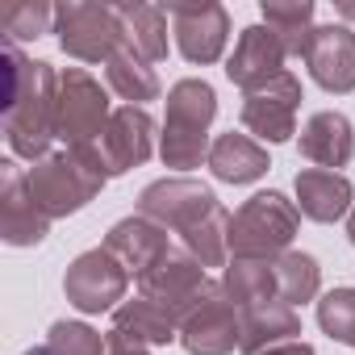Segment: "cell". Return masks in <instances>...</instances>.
<instances>
[{"mask_svg": "<svg viewBox=\"0 0 355 355\" xmlns=\"http://www.w3.org/2000/svg\"><path fill=\"white\" fill-rule=\"evenodd\" d=\"M109 355H150L142 343H134V338H125V334H117V330H109Z\"/></svg>", "mask_w": 355, "mask_h": 355, "instance_id": "f546056e", "label": "cell"}, {"mask_svg": "<svg viewBox=\"0 0 355 355\" xmlns=\"http://www.w3.org/2000/svg\"><path fill=\"white\" fill-rule=\"evenodd\" d=\"M263 355H313V347L297 338V343H280V347H268Z\"/></svg>", "mask_w": 355, "mask_h": 355, "instance_id": "4dcf8cb0", "label": "cell"}, {"mask_svg": "<svg viewBox=\"0 0 355 355\" xmlns=\"http://www.w3.org/2000/svg\"><path fill=\"white\" fill-rule=\"evenodd\" d=\"M51 234V218L34 205L26 171L5 159L0 163V239L9 247H38Z\"/></svg>", "mask_w": 355, "mask_h": 355, "instance_id": "4fadbf2b", "label": "cell"}, {"mask_svg": "<svg viewBox=\"0 0 355 355\" xmlns=\"http://www.w3.org/2000/svg\"><path fill=\"white\" fill-rule=\"evenodd\" d=\"M180 326L184 318L180 313H171L167 305L150 301V297H134V301H121L113 309V330L142 343V347H167L180 338Z\"/></svg>", "mask_w": 355, "mask_h": 355, "instance_id": "ffe728a7", "label": "cell"}, {"mask_svg": "<svg viewBox=\"0 0 355 355\" xmlns=\"http://www.w3.org/2000/svg\"><path fill=\"white\" fill-rule=\"evenodd\" d=\"M171 17V34H175V46L189 63H218L226 42H230V13L214 0H201V5H171L167 9Z\"/></svg>", "mask_w": 355, "mask_h": 355, "instance_id": "8fae6325", "label": "cell"}, {"mask_svg": "<svg viewBox=\"0 0 355 355\" xmlns=\"http://www.w3.org/2000/svg\"><path fill=\"white\" fill-rule=\"evenodd\" d=\"M92 150H96L105 175H125V171L142 167L155 155V117L138 105L113 109V117H109V125Z\"/></svg>", "mask_w": 355, "mask_h": 355, "instance_id": "9c48e42d", "label": "cell"}, {"mask_svg": "<svg viewBox=\"0 0 355 355\" xmlns=\"http://www.w3.org/2000/svg\"><path fill=\"white\" fill-rule=\"evenodd\" d=\"M51 26H55V9L42 5V0H13V5L0 9V34L13 46L51 34Z\"/></svg>", "mask_w": 355, "mask_h": 355, "instance_id": "4316f807", "label": "cell"}, {"mask_svg": "<svg viewBox=\"0 0 355 355\" xmlns=\"http://www.w3.org/2000/svg\"><path fill=\"white\" fill-rule=\"evenodd\" d=\"M105 80H109V88H113L125 105H138V109L159 96V76H155V67L142 63V59H134L130 51H117V55L105 63Z\"/></svg>", "mask_w": 355, "mask_h": 355, "instance_id": "d4e9b609", "label": "cell"}, {"mask_svg": "<svg viewBox=\"0 0 355 355\" xmlns=\"http://www.w3.org/2000/svg\"><path fill=\"white\" fill-rule=\"evenodd\" d=\"M21 355H55V351H51V347L42 343V347H30V351H21Z\"/></svg>", "mask_w": 355, "mask_h": 355, "instance_id": "d6a6232c", "label": "cell"}, {"mask_svg": "<svg viewBox=\"0 0 355 355\" xmlns=\"http://www.w3.org/2000/svg\"><path fill=\"white\" fill-rule=\"evenodd\" d=\"M214 209H222V201L214 197V189L201 184V180H189V175L155 180V184H146L138 193V214L150 218V222H159L171 234H180V239L189 230H197Z\"/></svg>", "mask_w": 355, "mask_h": 355, "instance_id": "52a82bcc", "label": "cell"}, {"mask_svg": "<svg viewBox=\"0 0 355 355\" xmlns=\"http://www.w3.org/2000/svg\"><path fill=\"white\" fill-rule=\"evenodd\" d=\"M347 239H351V247H355V205H351V214H347Z\"/></svg>", "mask_w": 355, "mask_h": 355, "instance_id": "1f68e13d", "label": "cell"}, {"mask_svg": "<svg viewBox=\"0 0 355 355\" xmlns=\"http://www.w3.org/2000/svg\"><path fill=\"white\" fill-rule=\"evenodd\" d=\"M305 67L326 92H355V30L347 26H313L305 42Z\"/></svg>", "mask_w": 355, "mask_h": 355, "instance_id": "5bb4252c", "label": "cell"}, {"mask_svg": "<svg viewBox=\"0 0 355 355\" xmlns=\"http://www.w3.org/2000/svg\"><path fill=\"white\" fill-rule=\"evenodd\" d=\"M55 34H59V46L71 59H80V63H109L121 51L117 5H88V0L55 5Z\"/></svg>", "mask_w": 355, "mask_h": 355, "instance_id": "5b68a950", "label": "cell"}, {"mask_svg": "<svg viewBox=\"0 0 355 355\" xmlns=\"http://www.w3.org/2000/svg\"><path fill=\"white\" fill-rule=\"evenodd\" d=\"M263 26L284 42L288 55H305V42L313 34V5L309 0H288V5H280V0H263Z\"/></svg>", "mask_w": 355, "mask_h": 355, "instance_id": "484cf974", "label": "cell"}, {"mask_svg": "<svg viewBox=\"0 0 355 355\" xmlns=\"http://www.w3.org/2000/svg\"><path fill=\"white\" fill-rule=\"evenodd\" d=\"M272 268H276V297L284 305L297 309L322 293V268L309 251H284L272 259Z\"/></svg>", "mask_w": 355, "mask_h": 355, "instance_id": "cb8c5ba5", "label": "cell"}, {"mask_svg": "<svg viewBox=\"0 0 355 355\" xmlns=\"http://www.w3.org/2000/svg\"><path fill=\"white\" fill-rule=\"evenodd\" d=\"M117 21H121V51H130L150 67L167 59V9L134 0V5H117Z\"/></svg>", "mask_w": 355, "mask_h": 355, "instance_id": "7402d4cb", "label": "cell"}, {"mask_svg": "<svg viewBox=\"0 0 355 355\" xmlns=\"http://www.w3.org/2000/svg\"><path fill=\"white\" fill-rule=\"evenodd\" d=\"M105 251H109L130 276H146V272H150L159 259H167L175 247H171V239H167V230H163L159 222L134 214V218H121V222L105 234Z\"/></svg>", "mask_w": 355, "mask_h": 355, "instance_id": "2e32d148", "label": "cell"}, {"mask_svg": "<svg viewBox=\"0 0 355 355\" xmlns=\"http://www.w3.org/2000/svg\"><path fill=\"white\" fill-rule=\"evenodd\" d=\"M297 226H301V209L284 193L276 189L255 193L230 218V251L234 259H276L293 247Z\"/></svg>", "mask_w": 355, "mask_h": 355, "instance_id": "277c9868", "label": "cell"}, {"mask_svg": "<svg viewBox=\"0 0 355 355\" xmlns=\"http://www.w3.org/2000/svg\"><path fill=\"white\" fill-rule=\"evenodd\" d=\"M338 17H347V21H351V17H355V5H338Z\"/></svg>", "mask_w": 355, "mask_h": 355, "instance_id": "836d02e7", "label": "cell"}, {"mask_svg": "<svg viewBox=\"0 0 355 355\" xmlns=\"http://www.w3.org/2000/svg\"><path fill=\"white\" fill-rule=\"evenodd\" d=\"M46 347L55 355H109V338H101L88 322H55Z\"/></svg>", "mask_w": 355, "mask_h": 355, "instance_id": "f1b7e54d", "label": "cell"}, {"mask_svg": "<svg viewBox=\"0 0 355 355\" xmlns=\"http://www.w3.org/2000/svg\"><path fill=\"white\" fill-rule=\"evenodd\" d=\"M293 189H297V209H301V218L322 222V226L347 218L351 205H355V189H351V180H347L343 171L301 167L297 180H293Z\"/></svg>", "mask_w": 355, "mask_h": 355, "instance_id": "e0dca14e", "label": "cell"}, {"mask_svg": "<svg viewBox=\"0 0 355 355\" xmlns=\"http://www.w3.org/2000/svg\"><path fill=\"white\" fill-rule=\"evenodd\" d=\"M125 288H130V272L105 251V247H92L84 255L71 259L67 276H63V297L80 309V313H105V309H117L125 301Z\"/></svg>", "mask_w": 355, "mask_h": 355, "instance_id": "ba28073f", "label": "cell"}, {"mask_svg": "<svg viewBox=\"0 0 355 355\" xmlns=\"http://www.w3.org/2000/svg\"><path fill=\"white\" fill-rule=\"evenodd\" d=\"M243 322V343L239 351L243 355H263L268 347H280V343H297L301 338V313L284 301H259V305H247L239 313Z\"/></svg>", "mask_w": 355, "mask_h": 355, "instance_id": "d6986e66", "label": "cell"}, {"mask_svg": "<svg viewBox=\"0 0 355 355\" xmlns=\"http://www.w3.org/2000/svg\"><path fill=\"white\" fill-rule=\"evenodd\" d=\"M5 63V138L9 150L17 159H46L59 142V121H55V105H59V71L42 59H30L21 46L5 42L0 51Z\"/></svg>", "mask_w": 355, "mask_h": 355, "instance_id": "6da1fadb", "label": "cell"}, {"mask_svg": "<svg viewBox=\"0 0 355 355\" xmlns=\"http://www.w3.org/2000/svg\"><path fill=\"white\" fill-rule=\"evenodd\" d=\"M222 293L239 309L259 305V301H280L276 297V268H272V259H230L226 272H222Z\"/></svg>", "mask_w": 355, "mask_h": 355, "instance_id": "603a6c76", "label": "cell"}, {"mask_svg": "<svg viewBox=\"0 0 355 355\" xmlns=\"http://www.w3.org/2000/svg\"><path fill=\"white\" fill-rule=\"evenodd\" d=\"M318 326L334 343L355 347V288H330L318 301Z\"/></svg>", "mask_w": 355, "mask_h": 355, "instance_id": "83f0119b", "label": "cell"}, {"mask_svg": "<svg viewBox=\"0 0 355 355\" xmlns=\"http://www.w3.org/2000/svg\"><path fill=\"white\" fill-rule=\"evenodd\" d=\"M218 117V92L209 80H175L167 92V117L159 134V159L175 171H193L209 159V125Z\"/></svg>", "mask_w": 355, "mask_h": 355, "instance_id": "3957f363", "label": "cell"}, {"mask_svg": "<svg viewBox=\"0 0 355 355\" xmlns=\"http://www.w3.org/2000/svg\"><path fill=\"white\" fill-rule=\"evenodd\" d=\"M297 109H301V80L293 71H284L272 84L247 92L243 125H247V134H255V138L276 146V142H288L297 134Z\"/></svg>", "mask_w": 355, "mask_h": 355, "instance_id": "30bf717a", "label": "cell"}, {"mask_svg": "<svg viewBox=\"0 0 355 355\" xmlns=\"http://www.w3.org/2000/svg\"><path fill=\"white\" fill-rule=\"evenodd\" d=\"M205 163H209V171L222 184H255L259 175H268V167H272L268 146H259L251 134H234V130L214 138Z\"/></svg>", "mask_w": 355, "mask_h": 355, "instance_id": "44dd1931", "label": "cell"}, {"mask_svg": "<svg viewBox=\"0 0 355 355\" xmlns=\"http://www.w3.org/2000/svg\"><path fill=\"white\" fill-rule=\"evenodd\" d=\"M243 343V322L234 313V301L222 293V284L209 288V297L184 318L180 347L189 355H230Z\"/></svg>", "mask_w": 355, "mask_h": 355, "instance_id": "7c38bea8", "label": "cell"}, {"mask_svg": "<svg viewBox=\"0 0 355 355\" xmlns=\"http://www.w3.org/2000/svg\"><path fill=\"white\" fill-rule=\"evenodd\" d=\"M105 167L92 146H55L46 159L26 167V184L34 205L55 222L67 214H80L101 189H105Z\"/></svg>", "mask_w": 355, "mask_h": 355, "instance_id": "7a4b0ae2", "label": "cell"}, {"mask_svg": "<svg viewBox=\"0 0 355 355\" xmlns=\"http://www.w3.org/2000/svg\"><path fill=\"white\" fill-rule=\"evenodd\" d=\"M284 59H288L284 42L259 21V26H247V30L239 34V46H234V55L226 59V76H230V84H239L243 92H255V88L272 84L276 76H284Z\"/></svg>", "mask_w": 355, "mask_h": 355, "instance_id": "9a60e30c", "label": "cell"}, {"mask_svg": "<svg viewBox=\"0 0 355 355\" xmlns=\"http://www.w3.org/2000/svg\"><path fill=\"white\" fill-rule=\"evenodd\" d=\"M113 109H109V92L84 71V67H67L59 71V105H55V121H59V142L63 146H96L105 125H109Z\"/></svg>", "mask_w": 355, "mask_h": 355, "instance_id": "8992f818", "label": "cell"}, {"mask_svg": "<svg viewBox=\"0 0 355 355\" xmlns=\"http://www.w3.org/2000/svg\"><path fill=\"white\" fill-rule=\"evenodd\" d=\"M301 155H305L313 167H326V171L347 167L351 155H355V130H351L347 113H338V109L313 113V117L301 125Z\"/></svg>", "mask_w": 355, "mask_h": 355, "instance_id": "ac0fdd59", "label": "cell"}]
</instances>
